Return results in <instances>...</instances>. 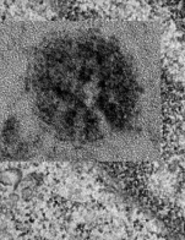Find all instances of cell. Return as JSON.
Returning <instances> with one entry per match:
<instances>
[{
  "label": "cell",
  "instance_id": "cell-1",
  "mask_svg": "<svg viewBox=\"0 0 185 240\" xmlns=\"http://www.w3.org/2000/svg\"><path fill=\"white\" fill-rule=\"evenodd\" d=\"M161 42L157 21L7 20L0 30L3 154L76 163L157 161Z\"/></svg>",
  "mask_w": 185,
  "mask_h": 240
}]
</instances>
